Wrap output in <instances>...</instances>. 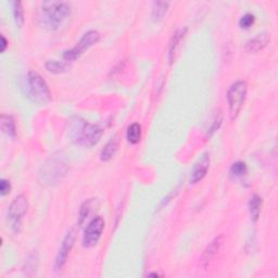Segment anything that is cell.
I'll return each mask as SVG.
<instances>
[{
    "mask_svg": "<svg viewBox=\"0 0 278 278\" xmlns=\"http://www.w3.org/2000/svg\"><path fill=\"white\" fill-rule=\"evenodd\" d=\"M104 131L100 126L87 122L81 116L72 117L69 122L68 135L71 141L82 147L90 148L100 141Z\"/></svg>",
    "mask_w": 278,
    "mask_h": 278,
    "instance_id": "obj_1",
    "label": "cell"
},
{
    "mask_svg": "<svg viewBox=\"0 0 278 278\" xmlns=\"http://www.w3.org/2000/svg\"><path fill=\"white\" fill-rule=\"evenodd\" d=\"M71 15V4L65 1H46L42 3L38 20L48 30H58Z\"/></svg>",
    "mask_w": 278,
    "mask_h": 278,
    "instance_id": "obj_2",
    "label": "cell"
},
{
    "mask_svg": "<svg viewBox=\"0 0 278 278\" xmlns=\"http://www.w3.org/2000/svg\"><path fill=\"white\" fill-rule=\"evenodd\" d=\"M25 95L30 101L38 105H47L53 99L51 91L38 72L30 70L25 80Z\"/></svg>",
    "mask_w": 278,
    "mask_h": 278,
    "instance_id": "obj_3",
    "label": "cell"
},
{
    "mask_svg": "<svg viewBox=\"0 0 278 278\" xmlns=\"http://www.w3.org/2000/svg\"><path fill=\"white\" fill-rule=\"evenodd\" d=\"M66 169H68V164L65 163L62 154H54L43 166L42 171L39 172V177H42L43 184L53 186L55 184H58L60 179L64 176Z\"/></svg>",
    "mask_w": 278,
    "mask_h": 278,
    "instance_id": "obj_4",
    "label": "cell"
},
{
    "mask_svg": "<svg viewBox=\"0 0 278 278\" xmlns=\"http://www.w3.org/2000/svg\"><path fill=\"white\" fill-rule=\"evenodd\" d=\"M247 94H248V84L246 81H237L230 85L226 94V99H227L231 120H235L239 115L245 105Z\"/></svg>",
    "mask_w": 278,
    "mask_h": 278,
    "instance_id": "obj_5",
    "label": "cell"
},
{
    "mask_svg": "<svg viewBox=\"0 0 278 278\" xmlns=\"http://www.w3.org/2000/svg\"><path fill=\"white\" fill-rule=\"evenodd\" d=\"M28 208V200L24 195H19L10 203L7 212V218L10 226H11V229L14 233H20V230H21L23 219L27 215Z\"/></svg>",
    "mask_w": 278,
    "mask_h": 278,
    "instance_id": "obj_6",
    "label": "cell"
},
{
    "mask_svg": "<svg viewBox=\"0 0 278 278\" xmlns=\"http://www.w3.org/2000/svg\"><path fill=\"white\" fill-rule=\"evenodd\" d=\"M100 40V33L98 30L90 29L88 32H86L82 38L79 40L73 48L70 50L64 51L63 54V59L66 62H71V61H75L79 59L81 56L85 54V51L91 48L92 46H95L98 42Z\"/></svg>",
    "mask_w": 278,
    "mask_h": 278,
    "instance_id": "obj_7",
    "label": "cell"
},
{
    "mask_svg": "<svg viewBox=\"0 0 278 278\" xmlns=\"http://www.w3.org/2000/svg\"><path fill=\"white\" fill-rule=\"evenodd\" d=\"M105 226V220L101 216H96V218L90 221L88 225L86 226L83 235V240H82L84 248L89 249L97 246L101 238L102 233H104Z\"/></svg>",
    "mask_w": 278,
    "mask_h": 278,
    "instance_id": "obj_8",
    "label": "cell"
},
{
    "mask_svg": "<svg viewBox=\"0 0 278 278\" xmlns=\"http://www.w3.org/2000/svg\"><path fill=\"white\" fill-rule=\"evenodd\" d=\"M74 243H75V233L73 229H70L64 236V238L59 248L58 253H56V260H55V271L56 272H60L63 270L66 262H68L71 251L72 249H73Z\"/></svg>",
    "mask_w": 278,
    "mask_h": 278,
    "instance_id": "obj_9",
    "label": "cell"
},
{
    "mask_svg": "<svg viewBox=\"0 0 278 278\" xmlns=\"http://www.w3.org/2000/svg\"><path fill=\"white\" fill-rule=\"evenodd\" d=\"M210 167V154L204 153L199 160L195 163L192 174H190V184H197L205 177Z\"/></svg>",
    "mask_w": 278,
    "mask_h": 278,
    "instance_id": "obj_10",
    "label": "cell"
},
{
    "mask_svg": "<svg viewBox=\"0 0 278 278\" xmlns=\"http://www.w3.org/2000/svg\"><path fill=\"white\" fill-rule=\"evenodd\" d=\"M271 43V34L260 33L253 38H250L245 45V51L247 54H256L263 50Z\"/></svg>",
    "mask_w": 278,
    "mask_h": 278,
    "instance_id": "obj_11",
    "label": "cell"
},
{
    "mask_svg": "<svg viewBox=\"0 0 278 278\" xmlns=\"http://www.w3.org/2000/svg\"><path fill=\"white\" fill-rule=\"evenodd\" d=\"M222 244H223V236H219L216 237L214 240L211 241L207 248H205L201 255V259H200V263H201V265L205 267V269H207V266L209 265L210 262L214 259L215 255L218 254Z\"/></svg>",
    "mask_w": 278,
    "mask_h": 278,
    "instance_id": "obj_12",
    "label": "cell"
},
{
    "mask_svg": "<svg viewBox=\"0 0 278 278\" xmlns=\"http://www.w3.org/2000/svg\"><path fill=\"white\" fill-rule=\"evenodd\" d=\"M186 33H187V28H179L175 30V33L173 34L168 46V59L171 63L174 62L175 55H176L177 50L179 48V45H181Z\"/></svg>",
    "mask_w": 278,
    "mask_h": 278,
    "instance_id": "obj_13",
    "label": "cell"
},
{
    "mask_svg": "<svg viewBox=\"0 0 278 278\" xmlns=\"http://www.w3.org/2000/svg\"><path fill=\"white\" fill-rule=\"evenodd\" d=\"M118 150V140L116 138H112L106 143V146L100 152V160L102 162H108L112 160Z\"/></svg>",
    "mask_w": 278,
    "mask_h": 278,
    "instance_id": "obj_14",
    "label": "cell"
},
{
    "mask_svg": "<svg viewBox=\"0 0 278 278\" xmlns=\"http://www.w3.org/2000/svg\"><path fill=\"white\" fill-rule=\"evenodd\" d=\"M96 204H97V199H88L81 205L79 219H77V225L82 226L86 222L87 219H88L89 215L91 214L92 210L96 208Z\"/></svg>",
    "mask_w": 278,
    "mask_h": 278,
    "instance_id": "obj_15",
    "label": "cell"
},
{
    "mask_svg": "<svg viewBox=\"0 0 278 278\" xmlns=\"http://www.w3.org/2000/svg\"><path fill=\"white\" fill-rule=\"evenodd\" d=\"M0 124H1L2 133L10 138H14L17 136V126H15L14 118L11 115L2 114L0 117Z\"/></svg>",
    "mask_w": 278,
    "mask_h": 278,
    "instance_id": "obj_16",
    "label": "cell"
},
{
    "mask_svg": "<svg viewBox=\"0 0 278 278\" xmlns=\"http://www.w3.org/2000/svg\"><path fill=\"white\" fill-rule=\"evenodd\" d=\"M45 68L53 74H62L70 70V64L66 61L59 60H48L45 63Z\"/></svg>",
    "mask_w": 278,
    "mask_h": 278,
    "instance_id": "obj_17",
    "label": "cell"
},
{
    "mask_svg": "<svg viewBox=\"0 0 278 278\" xmlns=\"http://www.w3.org/2000/svg\"><path fill=\"white\" fill-rule=\"evenodd\" d=\"M262 203H263V201H262V198L259 195H253L250 198L249 213L251 216V220L253 221V222H257V220L260 218Z\"/></svg>",
    "mask_w": 278,
    "mask_h": 278,
    "instance_id": "obj_18",
    "label": "cell"
},
{
    "mask_svg": "<svg viewBox=\"0 0 278 278\" xmlns=\"http://www.w3.org/2000/svg\"><path fill=\"white\" fill-rule=\"evenodd\" d=\"M169 2L167 1H154L152 3V19L154 21H160L167 13Z\"/></svg>",
    "mask_w": 278,
    "mask_h": 278,
    "instance_id": "obj_19",
    "label": "cell"
},
{
    "mask_svg": "<svg viewBox=\"0 0 278 278\" xmlns=\"http://www.w3.org/2000/svg\"><path fill=\"white\" fill-rule=\"evenodd\" d=\"M141 138V126L138 123H133L127 128L126 139L132 145H137Z\"/></svg>",
    "mask_w": 278,
    "mask_h": 278,
    "instance_id": "obj_20",
    "label": "cell"
},
{
    "mask_svg": "<svg viewBox=\"0 0 278 278\" xmlns=\"http://www.w3.org/2000/svg\"><path fill=\"white\" fill-rule=\"evenodd\" d=\"M11 6H12V13H13L15 25H17L19 28H21L25 22L23 4L21 1H12Z\"/></svg>",
    "mask_w": 278,
    "mask_h": 278,
    "instance_id": "obj_21",
    "label": "cell"
},
{
    "mask_svg": "<svg viewBox=\"0 0 278 278\" xmlns=\"http://www.w3.org/2000/svg\"><path fill=\"white\" fill-rule=\"evenodd\" d=\"M229 174L230 176L235 178H241L248 174V167H247V164L243 161H237L231 164L229 168Z\"/></svg>",
    "mask_w": 278,
    "mask_h": 278,
    "instance_id": "obj_22",
    "label": "cell"
},
{
    "mask_svg": "<svg viewBox=\"0 0 278 278\" xmlns=\"http://www.w3.org/2000/svg\"><path fill=\"white\" fill-rule=\"evenodd\" d=\"M222 122H223V114H222V112H221V110H219L214 114L213 121H212V123H211V126H210L209 132H208L209 137L212 136L213 134L219 130L221 125H222Z\"/></svg>",
    "mask_w": 278,
    "mask_h": 278,
    "instance_id": "obj_23",
    "label": "cell"
},
{
    "mask_svg": "<svg viewBox=\"0 0 278 278\" xmlns=\"http://www.w3.org/2000/svg\"><path fill=\"white\" fill-rule=\"evenodd\" d=\"M254 23H255V17L252 13H246L245 15H243V17L240 18L239 22H238L240 28H244V29L250 28Z\"/></svg>",
    "mask_w": 278,
    "mask_h": 278,
    "instance_id": "obj_24",
    "label": "cell"
},
{
    "mask_svg": "<svg viewBox=\"0 0 278 278\" xmlns=\"http://www.w3.org/2000/svg\"><path fill=\"white\" fill-rule=\"evenodd\" d=\"M10 192H11V184L7 179L1 178V181H0V195H1V197L7 195Z\"/></svg>",
    "mask_w": 278,
    "mask_h": 278,
    "instance_id": "obj_25",
    "label": "cell"
},
{
    "mask_svg": "<svg viewBox=\"0 0 278 278\" xmlns=\"http://www.w3.org/2000/svg\"><path fill=\"white\" fill-rule=\"evenodd\" d=\"M7 47H8V42H7L6 37H4V36L2 35L1 36V53H4V51H6V49H7Z\"/></svg>",
    "mask_w": 278,
    "mask_h": 278,
    "instance_id": "obj_26",
    "label": "cell"
},
{
    "mask_svg": "<svg viewBox=\"0 0 278 278\" xmlns=\"http://www.w3.org/2000/svg\"><path fill=\"white\" fill-rule=\"evenodd\" d=\"M148 276H150V277H159V276H161V275H159L158 273H150Z\"/></svg>",
    "mask_w": 278,
    "mask_h": 278,
    "instance_id": "obj_27",
    "label": "cell"
}]
</instances>
